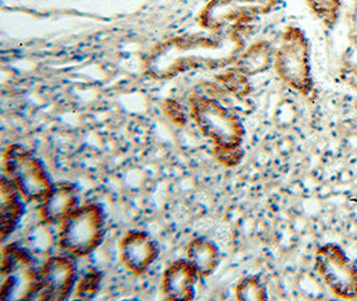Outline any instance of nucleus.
Instances as JSON below:
<instances>
[{
    "label": "nucleus",
    "mask_w": 357,
    "mask_h": 301,
    "mask_svg": "<svg viewBox=\"0 0 357 301\" xmlns=\"http://www.w3.org/2000/svg\"><path fill=\"white\" fill-rule=\"evenodd\" d=\"M233 29L214 35L174 36L153 48L145 61V73L155 80H167L190 70H215L233 64L244 51V32Z\"/></svg>",
    "instance_id": "f257e3e1"
},
{
    "label": "nucleus",
    "mask_w": 357,
    "mask_h": 301,
    "mask_svg": "<svg viewBox=\"0 0 357 301\" xmlns=\"http://www.w3.org/2000/svg\"><path fill=\"white\" fill-rule=\"evenodd\" d=\"M277 77L296 93L313 99L316 96L310 66V45L304 30L289 26L282 32L275 52Z\"/></svg>",
    "instance_id": "f03ea898"
},
{
    "label": "nucleus",
    "mask_w": 357,
    "mask_h": 301,
    "mask_svg": "<svg viewBox=\"0 0 357 301\" xmlns=\"http://www.w3.org/2000/svg\"><path fill=\"white\" fill-rule=\"evenodd\" d=\"M40 293V270L17 242L4 245L0 263V300H31Z\"/></svg>",
    "instance_id": "7ed1b4c3"
},
{
    "label": "nucleus",
    "mask_w": 357,
    "mask_h": 301,
    "mask_svg": "<svg viewBox=\"0 0 357 301\" xmlns=\"http://www.w3.org/2000/svg\"><path fill=\"white\" fill-rule=\"evenodd\" d=\"M189 103L195 125L214 147H241L245 129L234 112L211 96H193Z\"/></svg>",
    "instance_id": "20e7f679"
},
{
    "label": "nucleus",
    "mask_w": 357,
    "mask_h": 301,
    "mask_svg": "<svg viewBox=\"0 0 357 301\" xmlns=\"http://www.w3.org/2000/svg\"><path fill=\"white\" fill-rule=\"evenodd\" d=\"M105 212L98 204L78 206L61 223L59 248L73 257L93 254L105 237Z\"/></svg>",
    "instance_id": "39448f33"
},
{
    "label": "nucleus",
    "mask_w": 357,
    "mask_h": 301,
    "mask_svg": "<svg viewBox=\"0 0 357 301\" xmlns=\"http://www.w3.org/2000/svg\"><path fill=\"white\" fill-rule=\"evenodd\" d=\"M3 170L26 203H42L54 186L43 163L22 145L7 147L3 154Z\"/></svg>",
    "instance_id": "423d86ee"
},
{
    "label": "nucleus",
    "mask_w": 357,
    "mask_h": 301,
    "mask_svg": "<svg viewBox=\"0 0 357 301\" xmlns=\"http://www.w3.org/2000/svg\"><path fill=\"white\" fill-rule=\"evenodd\" d=\"M278 0H211L199 15L202 29L214 34L249 29L250 23L271 14Z\"/></svg>",
    "instance_id": "0eeeda50"
},
{
    "label": "nucleus",
    "mask_w": 357,
    "mask_h": 301,
    "mask_svg": "<svg viewBox=\"0 0 357 301\" xmlns=\"http://www.w3.org/2000/svg\"><path fill=\"white\" fill-rule=\"evenodd\" d=\"M314 270L332 295L342 300H356L357 265L340 245H321L314 254Z\"/></svg>",
    "instance_id": "6e6552de"
},
{
    "label": "nucleus",
    "mask_w": 357,
    "mask_h": 301,
    "mask_svg": "<svg viewBox=\"0 0 357 301\" xmlns=\"http://www.w3.org/2000/svg\"><path fill=\"white\" fill-rule=\"evenodd\" d=\"M77 263L70 254L51 256L40 268V293L42 300H67L75 286Z\"/></svg>",
    "instance_id": "1a4fd4ad"
},
{
    "label": "nucleus",
    "mask_w": 357,
    "mask_h": 301,
    "mask_svg": "<svg viewBox=\"0 0 357 301\" xmlns=\"http://www.w3.org/2000/svg\"><path fill=\"white\" fill-rule=\"evenodd\" d=\"M160 249L146 232L130 230L119 242V256L123 265L135 274L145 273L157 260Z\"/></svg>",
    "instance_id": "9d476101"
},
{
    "label": "nucleus",
    "mask_w": 357,
    "mask_h": 301,
    "mask_svg": "<svg viewBox=\"0 0 357 301\" xmlns=\"http://www.w3.org/2000/svg\"><path fill=\"white\" fill-rule=\"evenodd\" d=\"M78 189L71 182L54 184L40 205V220L47 225H58L78 207Z\"/></svg>",
    "instance_id": "9b49d317"
},
{
    "label": "nucleus",
    "mask_w": 357,
    "mask_h": 301,
    "mask_svg": "<svg viewBox=\"0 0 357 301\" xmlns=\"http://www.w3.org/2000/svg\"><path fill=\"white\" fill-rule=\"evenodd\" d=\"M198 279L197 270L188 258L176 260L163 273V296L167 300H193Z\"/></svg>",
    "instance_id": "f8f14e48"
},
{
    "label": "nucleus",
    "mask_w": 357,
    "mask_h": 301,
    "mask_svg": "<svg viewBox=\"0 0 357 301\" xmlns=\"http://www.w3.org/2000/svg\"><path fill=\"white\" fill-rule=\"evenodd\" d=\"M24 198L6 177L0 178V236L4 242L11 236L24 213Z\"/></svg>",
    "instance_id": "ddd939ff"
},
{
    "label": "nucleus",
    "mask_w": 357,
    "mask_h": 301,
    "mask_svg": "<svg viewBox=\"0 0 357 301\" xmlns=\"http://www.w3.org/2000/svg\"><path fill=\"white\" fill-rule=\"evenodd\" d=\"M276 50L268 41H259L245 48L234 62L237 71L250 78L269 70L275 62Z\"/></svg>",
    "instance_id": "4468645a"
},
{
    "label": "nucleus",
    "mask_w": 357,
    "mask_h": 301,
    "mask_svg": "<svg viewBox=\"0 0 357 301\" xmlns=\"http://www.w3.org/2000/svg\"><path fill=\"white\" fill-rule=\"evenodd\" d=\"M186 257L193 264L199 279H206L211 276L217 270L221 261L218 247L206 237L192 240L188 245Z\"/></svg>",
    "instance_id": "2eb2a0df"
},
{
    "label": "nucleus",
    "mask_w": 357,
    "mask_h": 301,
    "mask_svg": "<svg viewBox=\"0 0 357 301\" xmlns=\"http://www.w3.org/2000/svg\"><path fill=\"white\" fill-rule=\"evenodd\" d=\"M309 10L328 30L335 29L340 17L342 0H305Z\"/></svg>",
    "instance_id": "dca6fc26"
},
{
    "label": "nucleus",
    "mask_w": 357,
    "mask_h": 301,
    "mask_svg": "<svg viewBox=\"0 0 357 301\" xmlns=\"http://www.w3.org/2000/svg\"><path fill=\"white\" fill-rule=\"evenodd\" d=\"M215 80L220 83V86L224 87V90H227V93L240 99L246 98L252 91L249 78L245 77L244 74H241L240 71H237L236 68L218 74L215 77Z\"/></svg>",
    "instance_id": "f3484780"
},
{
    "label": "nucleus",
    "mask_w": 357,
    "mask_h": 301,
    "mask_svg": "<svg viewBox=\"0 0 357 301\" xmlns=\"http://www.w3.org/2000/svg\"><path fill=\"white\" fill-rule=\"evenodd\" d=\"M236 299L240 301L268 299V292L259 276H246L238 281L236 286Z\"/></svg>",
    "instance_id": "a211bd4d"
},
{
    "label": "nucleus",
    "mask_w": 357,
    "mask_h": 301,
    "mask_svg": "<svg viewBox=\"0 0 357 301\" xmlns=\"http://www.w3.org/2000/svg\"><path fill=\"white\" fill-rule=\"evenodd\" d=\"M102 273L98 270L87 272L75 286V299L78 300H90L94 299L99 292L102 284Z\"/></svg>",
    "instance_id": "6ab92c4d"
},
{
    "label": "nucleus",
    "mask_w": 357,
    "mask_h": 301,
    "mask_svg": "<svg viewBox=\"0 0 357 301\" xmlns=\"http://www.w3.org/2000/svg\"><path fill=\"white\" fill-rule=\"evenodd\" d=\"M213 156L221 165L233 168L241 162L244 152L241 147H213Z\"/></svg>",
    "instance_id": "aec40b11"
},
{
    "label": "nucleus",
    "mask_w": 357,
    "mask_h": 301,
    "mask_svg": "<svg viewBox=\"0 0 357 301\" xmlns=\"http://www.w3.org/2000/svg\"><path fill=\"white\" fill-rule=\"evenodd\" d=\"M163 110H165V114L167 115V118L172 122H174L177 125H185L186 124L185 111L182 110L181 105L177 103L176 101H172V99L166 101L165 105H163Z\"/></svg>",
    "instance_id": "412c9836"
},
{
    "label": "nucleus",
    "mask_w": 357,
    "mask_h": 301,
    "mask_svg": "<svg viewBox=\"0 0 357 301\" xmlns=\"http://www.w3.org/2000/svg\"><path fill=\"white\" fill-rule=\"evenodd\" d=\"M339 77L344 85L357 91V64H344L340 68Z\"/></svg>",
    "instance_id": "4be33fe9"
}]
</instances>
